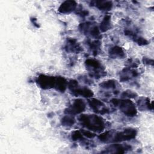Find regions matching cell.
Here are the masks:
<instances>
[{
	"label": "cell",
	"mask_w": 154,
	"mask_h": 154,
	"mask_svg": "<svg viewBox=\"0 0 154 154\" xmlns=\"http://www.w3.org/2000/svg\"><path fill=\"white\" fill-rule=\"evenodd\" d=\"M67 87L75 95H79L88 98L91 97L94 94L93 92L90 89L85 87H79L78 82L75 80H70L67 84Z\"/></svg>",
	"instance_id": "3957f363"
},
{
	"label": "cell",
	"mask_w": 154,
	"mask_h": 154,
	"mask_svg": "<svg viewBox=\"0 0 154 154\" xmlns=\"http://www.w3.org/2000/svg\"><path fill=\"white\" fill-rule=\"evenodd\" d=\"M111 102L114 105L119 107L120 110L127 116L134 117L137 113L135 104L129 99H112Z\"/></svg>",
	"instance_id": "7a4b0ae2"
},
{
	"label": "cell",
	"mask_w": 154,
	"mask_h": 154,
	"mask_svg": "<svg viewBox=\"0 0 154 154\" xmlns=\"http://www.w3.org/2000/svg\"><path fill=\"white\" fill-rule=\"evenodd\" d=\"M81 124L90 131L94 132L102 131L105 128L103 119L94 114H82L79 117Z\"/></svg>",
	"instance_id": "6da1fadb"
},
{
	"label": "cell",
	"mask_w": 154,
	"mask_h": 154,
	"mask_svg": "<svg viewBox=\"0 0 154 154\" xmlns=\"http://www.w3.org/2000/svg\"><path fill=\"white\" fill-rule=\"evenodd\" d=\"M71 137H72V139L73 141H77V140L84 139L83 138V135H82L81 131H73L72 133Z\"/></svg>",
	"instance_id": "ffe728a7"
},
{
	"label": "cell",
	"mask_w": 154,
	"mask_h": 154,
	"mask_svg": "<svg viewBox=\"0 0 154 154\" xmlns=\"http://www.w3.org/2000/svg\"><path fill=\"white\" fill-rule=\"evenodd\" d=\"M66 49L68 52H79L82 51L81 47L76 42V40L73 38H69L67 40V43L66 46Z\"/></svg>",
	"instance_id": "30bf717a"
},
{
	"label": "cell",
	"mask_w": 154,
	"mask_h": 154,
	"mask_svg": "<svg viewBox=\"0 0 154 154\" xmlns=\"http://www.w3.org/2000/svg\"><path fill=\"white\" fill-rule=\"evenodd\" d=\"M81 132H82V134L84 136H85V137H87V138H93L94 137H96V134L92 132L90 130L82 129L81 131Z\"/></svg>",
	"instance_id": "44dd1931"
},
{
	"label": "cell",
	"mask_w": 154,
	"mask_h": 154,
	"mask_svg": "<svg viewBox=\"0 0 154 154\" xmlns=\"http://www.w3.org/2000/svg\"><path fill=\"white\" fill-rule=\"evenodd\" d=\"M111 26V16L109 15H106L103 19H102L100 26L99 29L101 32H105L108 31Z\"/></svg>",
	"instance_id": "9a60e30c"
},
{
	"label": "cell",
	"mask_w": 154,
	"mask_h": 154,
	"mask_svg": "<svg viewBox=\"0 0 154 154\" xmlns=\"http://www.w3.org/2000/svg\"><path fill=\"white\" fill-rule=\"evenodd\" d=\"M85 108V103L81 99H75L72 104L65 110V113L70 115H75L80 114L84 111Z\"/></svg>",
	"instance_id": "5b68a950"
},
{
	"label": "cell",
	"mask_w": 154,
	"mask_h": 154,
	"mask_svg": "<svg viewBox=\"0 0 154 154\" xmlns=\"http://www.w3.org/2000/svg\"><path fill=\"white\" fill-rule=\"evenodd\" d=\"M100 86L105 89H113L116 87V83L114 80H108L100 84Z\"/></svg>",
	"instance_id": "ac0fdd59"
},
{
	"label": "cell",
	"mask_w": 154,
	"mask_h": 154,
	"mask_svg": "<svg viewBox=\"0 0 154 154\" xmlns=\"http://www.w3.org/2000/svg\"><path fill=\"white\" fill-rule=\"evenodd\" d=\"M109 54L112 58H123L125 56V52L121 47L115 46L112 47L109 51Z\"/></svg>",
	"instance_id": "4fadbf2b"
},
{
	"label": "cell",
	"mask_w": 154,
	"mask_h": 154,
	"mask_svg": "<svg viewBox=\"0 0 154 154\" xmlns=\"http://www.w3.org/2000/svg\"><path fill=\"white\" fill-rule=\"evenodd\" d=\"M137 95V94L132 91L130 90H127V91H125L123 93H122V96L123 97H135V96Z\"/></svg>",
	"instance_id": "603a6c76"
},
{
	"label": "cell",
	"mask_w": 154,
	"mask_h": 154,
	"mask_svg": "<svg viewBox=\"0 0 154 154\" xmlns=\"http://www.w3.org/2000/svg\"><path fill=\"white\" fill-rule=\"evenodd\" d=\"M112 133V131H105V132L102 133L101 134H100L98 136V138L102 142H104V143L108 142V141H110V140H111Z\"/></svg>",
	"instance_id": "e0dca14e"
},
{
	"label": "cell",
	"mask_w": 154,
	"mask_h": 154,
	"mask_svg": "<svg viewBox=\"0 0 154 154\" xmlns=\"http://www.w3.org/2000/svg\"><path fill=\"white\" fill-rule=\"evenodd\" d=\"M113 134L114 136L111 138V141L121 142L134 138L137 134V132L135 129L128 128L122 131L117 132H114Z\"/></svg>",
	"instance_id": "277c9868"
},
{
	"label": "cell",
	"mask_w": 154,
	"mask_h": 154,
	"mask_svg": "<svg viewBox=\"0 0 154 154\" xmlns=\"http://www.w3.org/2000/svg\"><path fill=\"white\" fill-rule=\"evenodd\" d=\"M85 63L87 68H89L90 69L94 71V73H96V72L98 73L97 71L102 68V66L100 62L95 59H87Z\"/></svg>",
	"instance_id": "7c38bea8"
},
{
	"label": "cell",
	"mask_w": 154,
	"mask_h": 154,
	"mask_svg": "<svg viewBox=\"0 0 154 154\" xmlns=\"http://www.w3.org/2000/svg\"><path fill=\"white\" fill-rule=\"evenodd\" d=\"M67 80L62 76H57L55 78V89L60 92H64L67 87Z\"/></svg>",
	"instance_id": "8fae6325"
},
{
	"label": "cell",
	"mask_w": 154,
	"mask_h": 154,
	"mask_svg": "<svg viewBox=\"0 0 154 154\" xmlns=\"http://www.w3.org/2000/svg\"><path fill=\"white\" fill-rule=\"evenodd\" d=\"M131 149V146L128 145H123L120 144H113L109 146L105 149L104 153H124L128 149Z\"/></svg>",
	"instance_id": "ba28073f"
},
{
	"label": "cell",
	"mask_w": 154,
	"mask_h": 154,
	"mask_svg": "<svg viewBox=\"0 0 154 154\" xmlns=\"http://www.w3.org/2000/svg\"><path fill=\"white\" fill-rule=\"evenodd\" d=\"M92 3H94V5L100 10L107 11L111 9L112 7V3L111 1H93Z\"/></svg>",
	"instance_id": "5bb4252c"
},
{
	"label": "cell",
	"mask_w": 154,
	"mask_h": 154,
	"mask_svg": "<svg viewBox=\"0 0 154 154\" xmlns=\"http://www.w3.org/2000/svg\"><path fill=\"white\" fill-rule=\"evenodd\" d=\"M55 78L45 75H40L36 79L37 85L43 89H49L54 88Z\"/></svg>",
	"instance_id": "8992f818"
},
{
	"label": "cell",
	"mask_w": 154,
	"mask_h": 154,
	"mask_svg": "<svg viewBox=\"0 0 154 154\" xmlns=\"http://www.w3.org/2000/svg\"><path fill=\"white\" fill-rule=\"evenodd\" d=\"M100 42H99L98 40H95L94 42H91L90 43V48L95 51H97V50L100 47Z\"/></svg>",
	"instance_id": "7402d4cb"
},
{
	"label": "cell",
	"mask_w": 154,
	"mask_h": 154,
	"mask_svg": "<svg viewBox=\"0 0 154 154\" xmlns=\"http://www.w3.org/2000/svg\"><path fill=\"white\" fill-rule=\"evenodd\" d=\"M75 122V119L72 115L67 114L65 116H64L61 120V125L64 126H73V124Z\"/></svg>",
	"instance_id": "2e32d148"
},
{
	"label": "cell",
	"mask_w": 154,
	"mask_h": 154,
	"mask_svg": "<svg viewBox=\"0 0 154 154\" xmlns=\"http://www.w3.org/2000/svg\"><path fill=\"white\" fill-rule=\"evenodd\" d=\"M77 7V3L75 1H65L59 7L58 10L63 14H68L74 11Z\"/></svg>",
	"instance_id": "9c48e42d"
},
{
	"label": "cell",
	"mask_w": 154,
	"mask_h": 154,
	"mask_svg": "<svg viewBox=\"0 0 154 154\" xmlns=\"http://www.w3.org/2000/svg\"><path fill=\"white\" fill-rule=\"evenodd\" d=\"M90 29H91L90 31V34L91 36H92L93 37L96 38H99L100 37V30L97 26H93Z\"/></svg>",
	"instance_id": "d6986e66"
},
{
	"label": "cell",
	"mask_w": 154,
	"mask_h": 154,
	"mask_svg": "<svg viewBox=\"0 0 154 154\" xmlns=\"http://www.w3.org/2000/svg\"><path fill=\"white\" fill-rule=\"evenodd\" d=\"M88 104L93 111L97 113L104 114L108 111L104 103L98 99H91L88 100Z\"/></svg>",
	"instance_id": "52a82bcc"
}]
</instances>
